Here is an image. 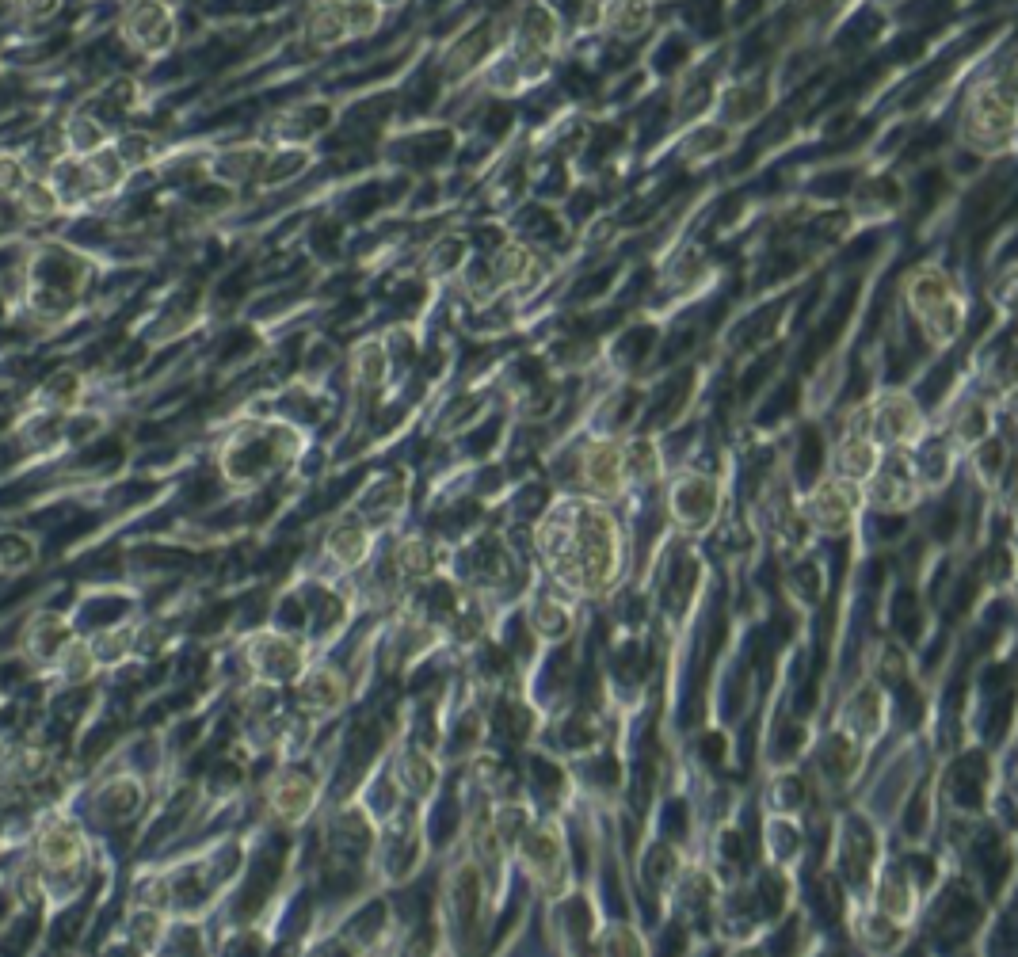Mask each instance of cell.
<instances>
[{
  "instance_id": "obj_1",
  "label": "cell",
  "mask_w": 1018,
  "mask_h": 957,
  "mask_svg": "<svg viewBox=\"0 0 1018 957\" xmlns=\"http://www.w3.org/2000/svg\"><path fill=\"white\" fill-rule=\"evenodd\" d=\"M39 855L50 870H69V866H77V858H81V835L73 832L69 824H54V828L42 832Z\"/></svg>"
},
{
  "instance_id": "obj_2",
  "label": "cell",
  "mask_w": 1018,
  "mask_h": 957,
  "mask_svg": "<svg viewBox=\"0 0 1018 957\" xmlns=\"http://www.w3.org/2000/svg\"><path fill=\"white\" fill-rule=\"evenodd\" d=\"M652 23V4L649 0H614L611 8V31L622 39H637L645 35Z\"/></svg>"
},
{
  "instance_id": "obj_3",
  "label": "cell",
  "mask_w": 1018,
  "mask_h": 957,
  "mask_svg": "<svg viewBox=\"0 0 1018 957\" xmlns=\"http://www.w3.org/2000/svg\"><path fill=\"white\" fill-rule=\"evenodd\" d=\"M347 35H370L382 23V4L374 0H336Z\"/></svg>"
},
{
  "instance_id": "obj_4",
  "label": "cell",
  "mask_w": 1018,
  "mask_h": 957,
  "mask_svg": "<svg viewBox=\"0 0 1018 957\" xmlns=\"http://www.w3.org/2000/svg\"><path fill=\"white\" fill-rule=\"evenodd\" d=\"M309 35H313V42H321V46H336V42L347 39L344 20H340V8H336V0L321 4V8L309 16Z\"/></svg>"
},
{
  "instance_id": "obj_5",
  "label": "cell",
  "mask_w": 1018,
  "mask_h": 957,
  "mask_svg": "<svg viewBox=\"0 0 1018 957\" xmlns=\"http://www.w3.org/2000/svg\"><path fill=\"white\" fill-rule=\"evenodd\" d=\"M916 424V408L908 405V401H889V405L881 408V428L889 439H900V435H908Z\"/></svg>"
},
{
  "instance_id": "obj_6",
  "label": "cell",
  "mask_w": 1018,
  "mask_h": 957,
  "mask_svg": "<svg viewBox=\"0 0 1018 957\" xmlns=\"http://www.w3.org/2000/svg\"><path fill=\"white\" fill-rule=\"evenodd\" d=\"M618 454L614 447H595V454L588 458V469L591 477H595V485H603V489H614V481H618Z\"/></svg>"
},
{
  "instance_id": "obj_7",
  "label": "cell",
  "mask_w": 1018,
  "mask_h": 957,
  "mask_svg": "<svg viewBox=\"0 0 1018 957\" xmlns=\"http://www.w3.org/2000/svg\"><path fill=\"white\" fill-rule=\"evenodd\" d=\"M870 466H874V458H870V447H866V443H847V447H843V469H847V473H866Z\"/></svg>"
},
{
  "instance_id": "obj_8",
  "label": "cell",
  "mask_w": 1018,
  "mask_h": 957,
  "mask_svg": "<svg viewBox=\"0 0 1018 957\" xmlns=\"http://www.w3.org/2000/svg\"><path fill=\"white\" fill-rule=\"evenodd\" d=\"M332 546H336V553L347 557V561H359V553H363V534H359V530H340V534L332 538Z\"/></svg>"
},
{
  "instance_id": "obj_9",
  "label": "cell",
  "mask_w": 1018,
  "mask_h": 957,
  "mask_svg": "<svg viewBox=\"0 0 1018 957\" xmlns=\"http://www.w3.org/2000/svg\"><path fill=\"white\" fill-rule=\"evenodd\" d=\"M424 546H405V553H401V561H405V569H412V572H424L428 569V553H420Z\"/></svg>"
},
{
  "instance_id": "obj_10",
  "label": "cell",
  "mask_w": 1018,
  "mask_h": 957,
  "mask_svg": "<svg viewBox=\"0 0 1018 957\" xmlns=\"http://www.w3.org/2000/svg\"><path fill=\"white\" fill-rule=\"evenodd\" d=\"M374 4H389L393 8V4H405V0H374Z\"/></svg>"
}]
</instances>
